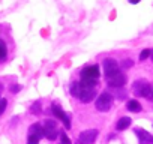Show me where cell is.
Here are the masks:
<instances>
[{"label":"cell","instance_id":"obj_1","mask_svg":"<svg viewBox=\"0 0 153 144\" xmlns=\"http://www.w3.org/2000/svg\"><path fill=\"white\" fill-rule=\"evenodd\" d=\"M152 92H153V89H152V86H150L149 81H146V80H138V81L134 83V93H135L137 96L150 98V96H152Z\"/></svg>","mask_w":153,"mask_h":144},{"label":"cell","instance_id":"obj_2","mask_svg":"<svg viewBox=\"0 0 153 144\" xmlns=\"http://www.w3.org/2000/svg\"><path fill=\"white\" fill-rule=\"evenodd\" d=\"M95 105H96V110H98V111L105 113V111H108V110L111 108V105H113V96H111L108 92H104V93H101V95L98 96Z\"/></svg>","mask_w":153,"mask_h":144},{"label":"cell","instance_id":"obj_3","mask_svg":"<svg viewBox=\"0 0 153 144\" xmlns=\"http://www.w3.org/2000/svg\"><path fill=\"white\" fill-rule=\"evenodd\" d=\"M80 86H81V92H80L78 99H80L81 102H84V104L92 102V101H93V98L96 96V87L84 86V84H81V83H80Z\"/></svg>","mask_w":153,"mask_h":144},{"label":"cell","instance_id":"obj_4","mask_svg":"<svg viewBox=\"0 0 153 144\" xmlns=\"http://www.w3.org/2000/svg\"><path fill=\"white\" fill-rule=\"evenodd\" d=\"M105 78L110 87H123V84H126V77L123 72H117V74H113Z\"/></svg>","mask_w":153,"mask_h":144},{"label":"cell","instance_id":"obj_5","mask_svg":"<svg viewBox=\"0 0 153 144\" xmlns=\"http://www.w3.org/2000/svg\"><path fill=\"white\" fill-rule=\"evenodd\" d=\"M99 78V66L92 65L81 71V80H98Z\"/></svg>","mask_w":153,"mask_h":144},{"label":"cell","instance_id":"obj_6","mask_svg":"<svg viewBox=\"0 0 153 144\" xmlns=\"http://www.w3.org/2000/svg\"><path fill=\"white\" fill-rule=\"evenodd\" d=\"M53 113H54V116L57 117V120H62L63 122V125H65V128L66 129H71V116L69 114H66L59 105H53Z\"/></svg>","mask_w":153,"mask_h":144},{"label":"cell","instance_id":"obj_7","mask_svg":"<svg viewBox=\"0 0 153 144\" xmlns=\"http://www.w3.org/2000/svg\"><path fill=\"white\" fill-rule=\"evenodd\" d=\"M104 72H105V77H110L113 74L120 72L117 60H114V59H105L104 60Z\"/></svg>","mask_w":153,"mask_h":144},{"label":"cell","instance_id":"obj_8","mask_svg":"<svg viewBox=\"0 0 153 144\" xmlns=\"http://www.w3.org/2000/svg\"><path fill=\"white\" fill-rule=\"evenodd\" d=\"M96 137H98V131L96 129H87V131L80 134L78 140H80L81 144H93Z\"/></svg>","mask_w":153,"mask_h":144},{"label":"cell","instance_id":"obj_9","mask_svg":"<svg viewBox=\"0 0 153 144\" xmlns=\"http://www.w3.org/2000/svg\"><path fill=\"white\" fill-rule=\"evenodd\" d=\"M135 134L140 140V144H152L153 143V137L147 131H144L141 128H135Z\"/></svg>","mask_w":153,"mask_h":144},{"label":"cell","instance_id":"obj_10","mask_svg":"<svg viewBox=\"0 0 153 144\" xmlns=\"http://www.w3.org/2000/svg\"><path fill=\"white\" fill-rule=\"evenodd\" d=\"M29 135H33V137H36V138L41 140L42 137H45V131H44V128L39 123H35V125H32L29 128Z\"/></svg>","mask_w":153,"mask_h":144},{"label":"cell","instance_id":"obj_11","mask_svg":"<svg viewBox=\"0 0 153 144\" xmlns=\"http://www.w3.org/2000/svg\"><path fill=\"white\" fill-rule=\"evenodd\" d=\"M126 107H128V110H129L131 113H138V111H141V104H140L138 101H135V99H129L128 104H126Z\"/></svg>","mask_w":153,"mask_h":144},{"label":"cell","instance_id":"obj_12","mask_svg":"<svg viewBox=\"0 0 153 144\" xmlns=\"http://www.w3.org/2000/svg\"><path fill=\"white\" fill-rule=\"evenodd\" d=\"M129 125H131V119L129 117H122L120 120H117L116 128H117V131H125L126 128H129Z\"/></svg>","mask_w":153,"mask_h":144},{"label":"cell","instance_id":"obj_13","mask_svg":"<svg viewBox=\"0 0 153 144\" xmlns=\"http://www.w3.org/2000/svg\"><path fill=\"white\" fill-rule=\"evenodd\" d=\"M80 92H81V86H80V83H72L71 84V93H72V96H75V98H78L80 96Z\"/></svg>","mask_w":153,"mask_h":144},{"label":"cell","instance_id":"obj_14","mask_svg":"<svg viewBox=\"0 0 153 144\" xmlns=\"http://www.w3.org/2000/svg\"><path fill=\"white\" fill-rule=\"evenodd\" d=\"M45 131V138H48L50 141H53V140H56L57 138V129H44Z\"/></svg>","mask_w":153,"mask_h":144},{"label":"cell","instance_id":"obj_15","mask_svg":"<svg viewBox=\"0 0 153 144\" xmlns=\"http://www.w3.org/2000/svg\"><path fill=\"white\" fill-rule=\"evenodd\" d=\"M8 54V50H6V44L3 41H0V60H3Z\"/></svg>","mask_w":153,"mask_h":144},{"label":"cell","instance_id":"obj_16","mask_svg":"<svg viewBox=\"0 0 153 144\" xmlns=\"http://www.w3.org/2000/svg\"><path fill=\"white\" fill-rule=\"evenodd\" d=\"M44 129H57V123H56V120H45Z\"/></svg>","mask_w":153,"mask_h":144},{"label":"cell","instance_id":"obj_17","mask_svg":"<svg viewBox=\"0 0 153 144\" xmlns=\"http://www.w3.org/2000/svg\"><path fill=\"white\" fill-rule=\"evenodd\" d=\"M120 66L125 68V69H128V68H132V66H134V62H132L131 59H125V60L120 63Z\"/></svg>","mask_w":153,"mask_h":144},{"label":"cell","instance_id":"obj_18","mask_svg":"<svg viewBox=\"0 0 153 144\" xmlns=\"http://www.w3.org/2000/svg\"><path fill=\"white\" fill-rule=\"evenodd\" d=\"M150 54H152V51H150V50H143V51L140 53V60H146Z\"/></svg>","mask_w":153,"mask_h":144},{"label":"cell","instance_id":"obj_19","mask_svg":"<svg viewBox=\"0 0 153 144\" xmlns=\"http://www.w3.org/2000/svg\"><path fill=\"white\" fill-rule=\"evenodd\" d=\"M60 140H62V144H72V143H71V140H69V137H68L65 132H62V134H60Z\"/></svg>","mask_w":153,"mask_h":144},{"label":"cell","instance_id":"obj_20","mask_svg":"<svg viewBox=\"0 0 153 144\" xmlns=\"http://www.w3.org/2000/svg\"><path fill=\"white\" fill-rule=\"evenodd\" d=\"M32 113H35V114H39V113H41V102H35V104H33Z\"/></svg>","mask_w":153,"mask_h":144},{"label":"cell","instance_id":"obj_21","mask_svg":"<svg viewBox=\"0 0 153 144\" xmlns=\"http://www.w3.org/2000/svg\"><path fill=\"white\" fill-rule=\"evenodd\" d=\"M6 105H8V101H6V99H0V116L3 114V111H5Z\"/></svg>","mask_w":153,"mask_h":144},{"label":"cell","instance_id":"obj_22","mask_svg":"<svg viewBox=\"0 0 153 144\" xmlns=\"http://www.w3.org/2000/svg\"><path fill=\"white\" fill-rule=\"evenodd\" d=\"M38 143H39V138H36V137H33V135H29L27 144H38Z\"/></svg>","mask_w":153,"mask_h":144},{"label":"cell","instance_id":"obj_23","mask_svg":"<svg viewBox=\"0 0 153 144\" xmlns=\"http://www.w3.org/2000/svg\"><path fill=\"white\" fill-rule=\"evenodd\" d=\"M11 90L15 93V92H18V90H20V86H12V89H11Z\"/></svg>","mask_w":153,"mask_h":144},{"label":"cell","instance_id":"obj_24","mask_svg":"<svg viewBox=\"0 0 153 144\" xmlns=\"http://www.w3.org/2000/svg\"><path fill=\"white\" fill-rule=\"evenodd\" d=\"M140 2V0H129V3H132V5H137Z\"/></svg>","mask_w":153,"mask_h":144},{"label":"cell","instance_id":"obj_25","mask_svg":"<svg viewBox=\"0 0 153 144\" xmlns=\"http://www.w3.org/2000/svg\"><path fill=\"white\" fill-rule=\"evenodd\" d=\"M152 95H153V92H152Z\"/></svg>","mask_w":153,"mask_h":144},{"label":"cell","instance_id":"obj_26","mask_svg":"<svg viewBox=\"0 0 153 144\" xmlns=\"http://www.w3.org/2000/svg\"><path fill=\"white\" fill-rule=\"evenodd\" d=\"M80 144H81V143H80Z\"/></svg>","mask_w":153,"mask_h":144}]
</instances>
